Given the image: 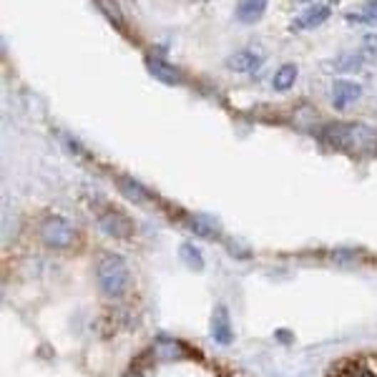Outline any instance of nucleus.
<instances>
[{
  "label": "nucleus",
  "instance_id": "4",
  "mask_svg": "<svg viewBox=\"0 0 377 377\" xmlns=\"http://www.w3.org/2000/svg\"><path fill=\"white\" fill-rule=\"evenodd\" d=\"M327 377H377V357L375 355H355L337 362Z\"/></svg>",
  "mask_w": 377,
  "mask_h": 377
},
{
  "label": "nucleus",
  "instance_id": "12",
  "mask_svg": "<svg viewBox=\"0 0 377 377\" xmlns=\"http://www.w3.org/2000/svg\"><path fill=\"white\" fill-rule=\"evenodd\" d=\"M118 184H121V192L126 194L131 202H149V194L144 192V186H141V184L126 179V176H121V179H118Z\"/></svg>",
  "mask_w": 377,
  "mask_h": 377
},
{
  "label": "nucleus",
  "instance_id": "11",
  "mask_svg": "<svg viewBox=\"0 0 377 377\" xmlns=\"http://www.w3.org/2000/svg\"><path fill=\"white\" fill-rule=\"evenodd\" d=\"M257 63H259V61H257V56L249 53V51H239V53H234L227 58L229 71H237V73H249Z\"/></svg>",
  "mask_w": 377,
  "mask_h": 377
},
{
  "label": "nucleus",
  "instance_id": "14",
  "mask_svg": "<svg viewBox=\"0 0 377 377\" xmlns=\"http://www.w3.org/2000/svg\"><path fill=\"white\" fill-rule=\"evenodd\" d=\"M96 6L101 8L103 13H106V16H108V21H111L116 28H121V26H123L121 11H118V6H116V3H113V0H96Z\"/></svg>",
  "mask_w": 377,
  "mask_h": 377
},
{
  "label": "nucleus",
  "instance_id": "3",
  "mask_svg": "<svg viewBox=\"0 0 377 377\" xmlns=\"http://www.w3.org/2000/svg\"><path fill=\"white\" fill-rule=\"evenodd\" d=\"M41 239L46 242L53 249H68V247L76 244L78 234H76V227L63 217H51L43 222L41 227Z\"/></svg>",
  "mask_w": 377,
  "mask_h": 377
},
{
  "label": "nucleus",
  "instance_id": "8",
  "mask_svg": "<svg viewBox=\"0 0 377 377\" xmlns=\"http://www.w3.org/2000/svg\"><path fill=\"white\" fill-rule=\"evenodd\" d=\"M362 88L352 81H337L335 91H332V101H335L337 108H345L347 103H352L355 98H360Z\"/></svg>",
  "mask_w": 377,
  "mask_h": 377
},
{
  "label": "nucleus",
  "instance_id": "2",
  "mask_svg": "<svg viewBox=\"0 0 377 377\" xmlns=\"http://www.w3.org/2000/svg\"><path fill=\"white\" fill-rule=\"evenodd\" d=\"M98 287L106 297H121L128 287V267L123 257L103 254L98 259Z\"/></svg>",
  "mask_w": 377,
  "mask_h": 377
},
{
  "label": "nucleus",
  "instance_id": "6",
  "mask_svg": "<svg viewBox=\"0 0 377 377\" xmlns=\"http://www.w3.org/2000/svg\"><path fill=\"white\" fill-rule=\"evenodd\" d=\"M146 68H149V73L154 76V78H159L161 83H166V86H179L181 81H184V76H181L174 66L166 63V61H161V58H149L146 61Z\"/></svg>",
  "mask_w": 377,
  "mask_h": 377
},
{
  "label": "nucleus",
  "instance_id": "13",
  "mask_svg": "<svg viewBox=\"0 0 377 377\" xmlns=\"http://www.w3.org/2000/svg\"><path fill=\"white\" fill-rule=\"evenodd\" d=\"M294 78H297V66L287 63L274 73V86L279 91H287L289 86H294Z\"/></svg>",
  "mask_w": 377,
  "mask_h": 377
},
{
  "label": "nucleus",
  "instance_id": "10",
  "mask_svg": "<svg viewBox=\"0 0 377 377\" xmlns=\"http://www.w3.org/2000/svg\"><path fill=\"white\" fill-rule=\"evenodd\" d=\"M329 18V8L327 6H314V8H309V11H304L302 16L294 21V28H317L319 23H324Z\"/></svg>",
  "mask_w": 377,
  "mask_h": 377
},
{
  "label": "nucleus",
  "instance_id": "16",
  "mask_svg": "<svg viewBox=\"0 0 377 377\" xmlns=\"http://www.w3.org/2000/svg\"><path fill=\"white\" fill-rule=\"evenodd\" d=\"M365 51H367L370 56L377 53V38H375V36H367V38H365Z\"/></svg>",
  "mask_w": 377,
  "mask_h": 377
},
{
  "label": "nucleus",
  "instance_id": "1",
  "mask_svg": "<svg viewBox=\"0 0 377 377\" xmlns=\"http://www.w3.org/2000/svg\"><path fill=\"white\" fill-rule=\"evenodd\" d=\"M322 141H327L335 149L350 151H375L377 149V128H370L365 123H329L322 128Z\"/></svg>",
  "mask_w": 377,
  "mask_h": 377
},
{
  "label": "nucleus",
  "instance_id": "15",
  "mask_svg": "<svg viewBox=\"0 0 377 377\" xmlns=\"http://www.w3.org/2000/svg\"><path fill=\"white\" fill-rule=\"evenodd\" d=\"M181 257H184V262L192 267V269H202V257H199V252L194 249L192 244L181 247Z\"/></svg>",
  "mask_w": 377,
  "mask_h": 377
},
{
  "label": "nucleus",
  "instance_id": "5",
  "mask_svg": "<svg viewBox=\"0 0 377 377\" xmlns=\"http://www.w3.org/2000/svg\"><path fill=\"white\" fill-rule=\"evenodd\" d=\"M96 217H98V224H101L103 232L116 237V239H128V237L133 234V222L123 212H118V209L106 207V209H101Z\"/></svg>",
  "mask_w": 377,
  "mask_h": 377
},
{
  "label": "nucleus",
  "instance_id": "7",
  "mask_svg": "<svg viewBox=\"0 0 377 377\" xmlns=\"http://www.w3.org/2000/svg\"><path fill=\"white\" fill-rule=\"evenodd\" d=\"M267 11V0H239V6H237V18L247 26L257 23Z\"/></svg>",
  "mask_w": 377,
  "mask_h": 377
},
{
  "label": "nucleus",
  "instance_id": "17",
  "mask_svg": "<svg viewBox=\"0 0 377 377\" xmlns=\"http://www.w3.org/2000/svg\"><path fill=\"white\" fill-rule=\"evenodd\" d=\"M367 18H370V21H377V0H370V3H367Z\"/></svg>",
  "mask_w": 377,
  "mask_h": 377
},
{
  "label": "nucleus",
  "instance_id": "9",
  "mask_svg": "<svg viewBox=\"0 0 377 377\" xmlns=\"http://www.w3.org/2000/svg\"><path fill=\"white\" fill-rule=\"evenodd\" d=\"M212 335H214V340L222 342V345H229V342H232V324H229V314L224 307H219L217 312H214Z\"/></svg>",
  "mask_w": 377,
  "mask_h": 377
}]
</instances>
